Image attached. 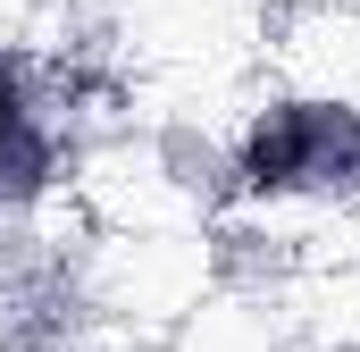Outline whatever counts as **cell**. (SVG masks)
Masks as SVG:
<instances>
[{
  "label": "cell",
  "mask_w": 360,
  "mask_h": 352,
  "mask_svg": "<svg viewBox=\"0 0 360 352\" xmlns=\"http://www.w3.org/2000/svg\"><path fill=\"white\" fill-rule=\"evenodd\" d=\"M252 193H352L360 184V109L335 101H285L243 143Z\"/></svg>",
  "instance_id": "cell-1"
},
{
  "label": "cell",
  "mask_w": 360,
  "mask_h": 352,
  "mask_svg": "<svg viewBox=\"0 0 360 352\" xmlns=\"http://www.w3.org/2000/svg\"><path fill=\"white\" fill-rule=\"evenodd\" d=\"M42 176H51V143H42V126H34V109H25L17 68L0 59V184H8V193H34Z\"/></svg>",
  "instance_id": "cell-2"
}]
</instances>
